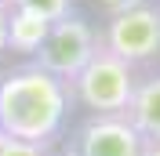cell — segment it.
<instances>
[{"label":"cell","mask_w":160,"mask_h":156,"mask_svg":"<svg viewBox=\"0 0 160 156\" xmlns=\"http://www.w3.org/2000/svg\"><path fill=\"white\" fill-rule=\"evenodd\" d=\"M124 116L138 127L142 138H160V69L138 76L135 95H131V105H128Z\"/></svg>","instance_id":"6"},{"label":"cell","mask_w":160,"mask_h":156,"mask_svg":"<svg viewBox=\"0 0 160 156\" xmlns=\"http://www.w3.org/2000/svg\"><path fill=\"white\" fill-rule=\"evenodd\" d=\"M11 7H22V11H33L48 22H58L73 11V0H11Z\"/></svg>","instance_id":"8"},{"label":"cell","mask_w":160,"mask_h":156,"mask_svg":"<svg viewBox=\"0 0 160 156\" xmlns=\"http://www.w3.org/2000/svg\"><path fill=\"white\" fill-rule=\"evenodd\" d=\"M98 44H102V33H95V26L80 11H69L66 18L51 22V33H48L44 47L37 51L33 62L40 69H48L51 76L69 84L80 69L91 62V55L98 51Z\"/></svg>","instance_id":"4"},{"label":"cell","mask_w":160,"mask_h":156,"mask_svg":"<svg viewBox=\"0 0 160 156\" xmlns=\"http://www.w3.org/2000/svg\"><path fill=\"white\" fill-rule=\"evenodd\" d=\"M51 156H77V149H73L69 142H62L58 149H51Z\"/></svg>","instance_id":"12"},{"label":"cell","mask_w":160,"mask_h":156,"mask_svg":"<svg viewBox=\"0 0 160 156\" xmlns=\"http://www.w3.org/2000/svg\"><path fill=\"white\" fill-rule=\"evenodd\" d=\"M102 47H109L117 58L142 69L160 58V4H131L109 15L102 29Z\"/></svg>","instance_id":"3"},{"label":"cell","mask_w":160,"mask_h":156,"mask_svg":"<svg viewBox=\"0 0 160 156\" xmlns=\"http://www.w3.org/2000/svg\"><path fill=\"white\" fill-rule=\"evenodd\" d=\"M69 145L77 156H142L146 138L128 116H88L73 131Z\"/></svg>","instance_id":"5"},{"label":"cell","mask_w":160,"mask_h":156,"mask_svg":"<svg viewBox=\"0 0 160 156\" xmlns=\"http://www.w3.org/2000/svg\"><path fill=\"white\" fill-rule=\"evenodd\" d=\"M48 33H51L48 18H40L33 11H22V7H11V15H8V51L37 58V51L44 47Z\"/></svg>","instance_id":"7"},{"label":"cell","mask_w":160,"mask_h":156,"mask_svg":"<svg viewBox=\"0 0 160 156\" xmlns=\"http://www.w3.org/2000/svg\"><path fill=\"white\" fill-rule=\"evenodd\" d=\"M135 84H138V69L98 44L91 62L69 80V95L91 116H124L135 95Z\"/></svg>","instance_id":"2"},{"label":"cell","mask_w":160,"mask_h":156,"mask_svg":"<svg viewBox=\"0 0 160 156\" xmlns=\"http://www.w3.org/2000/svg\"><path fill=\"white\" fill-rule=\"evenodd\" d=\"M69 84L37 62L0 73V134L33 145H58L69 120Z\"/></svg>","instance_id":"1"},{"label":"cell","mask_w":160,"mask_h":156,"mask_svg":"<svg viewBox=\"0 0 160 156\" xmlns=\"http://www.w3.org/2000/svg\"><path fill=\"white\" fill-rule=\"evenodd\" d=\"M0 4H11V0H0Z\"/></svg>","instance_id":"13"},{"label":"cell","mask_w":160,"mask_h":156,"mask_svg":"<svg viewBox=\"0 0 160 156\" xmlns=\"http://www.w3.org/2000/svg\"><path fill=\"white\" fill-rule=\"evenodd\" d=\"M8 15H11V4H0V55L8 51Z\"/></svg>","instance_id":"10"},{"label":"cell","mask_w":160,"mask_h":156,"mask_svg":"<svg viewBox=\"0 0 160 156\" xmlns=\"http://www.w3.org/2000/svg\"><path fill=\"white\" fill-rule=\"evenodd\" d=\"M142 156H160V138H146V153Z\"/></svg>","instance_id":"11"},{"label":"cell","mask_w":160,"mask_h":156,"mask_svg":"<svg viewBox=\"0 0 160 156\" xmlns=\"http://www.w3.org/2000/svg\"><path fill=\"white\" fill-rule=\"evenodd\" d=\"M0 156H51V145H33V142H22V138L0 134Z\"/></svg>","instance_id":"9"}]
</instances>
